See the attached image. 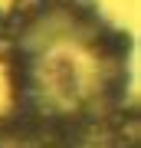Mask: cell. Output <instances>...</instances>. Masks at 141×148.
I'll list each match as a JSON object with an SVG mask.
<instances>
[]
</instances>
